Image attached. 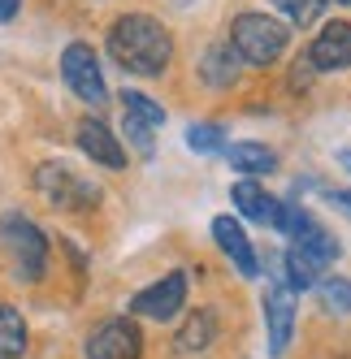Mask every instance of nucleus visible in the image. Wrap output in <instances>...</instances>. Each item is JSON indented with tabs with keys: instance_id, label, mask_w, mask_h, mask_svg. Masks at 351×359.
<instances>
[{
	"instance_id": "obj_1",
	"label": "nucleus",
	"mask_w": 351,
	"mask_h": 359,
	"mask_svg": "<svg viewBox=\"0 0 351 359\" xmlns=\"http://www.w3.org/2000/svg\"><path fill=\"white\" fill-rule=\"evenodd\" d=\"M109 57L126 74L157 79V74L169 65V57H173V39H169V31L157 18L126 13V18H117L113 31H109Z\"/></svg>"
},
{
	"instance_id": "obj_2",
	"label": "nucleus",
	"mask_w": 351,
	"mask_h": 359,
	"mask_svg": "<svg viewBox=\"0 0 351 359\" xmlns=\"http://www.w3.org/2000/svg\"><path fill=\"white\" fill-rule=\"evenodd\" d=\"M0 251L9 255L18 281H39L44 269H48V238H44V229L31 217H22V212L0 217Z\"/></svg>"
},
{
	"instance_id": "obj_3",
	"label": "nucleus",
	"mask_w": 351,
	"mask_h": 359,
	"mask_svg": "<svg viewBox=\"0 0 351 359\" xmlns=\"http://www.w3.org/2000/svg\"><path fill=\"white\" fill-rule=\"evenodd\" d=\"M286 39H291V31L265 13H239L230 22V48L247 65H273L286 53Z\"/></svg>"
},
{
	"instance_id": "obj_4",
	"label": "nucleus",
	"mask_w": 351,
	"mask_h": 359,
	"mask_svg": "<svg viewBox=\"0 0 351 359\" xmlns=\"http://www.w3.org/2000/svg\"><path fill=\"white\" fill-rule=\"evenodd\" d=\"M35 191L53 203V208H65V212H79V208H95L100 191L87 182V177H79L69 165L61 161H48L35 169Z\"/></svg>"
},
{
	"instance_id": "obj_5",
	"label": "nucleus",
	"mask_w": 351,
	"mask_h": 359,
	"mask_svg": "<svg viewBox=\"0 0 351 359\" xmlns=\"http://www.w3.org/2000/svg\"><path fill=\"white\" fill-rule=\"evenodd\" d=\"M61 79L91 109H100L109 100V87H105V74H100V61L91 53V43H69L65 48V53H61Z\"/></svg>"
},
{
	"instance_id": "obj_6",
	"label": "nucleus",
	"mask_w": 351,
	"mask_h": 359,
	"mask_svg": "<svg viewBox=\"0 0 351 359\" xmlns=\"http://www.w3.org/2000/svg\"><path fill=\"white\" fill-rule=\"evenodd\" d=\"M87 359H139L143 333L135 320H105L87 333Z\"/></svg>"
},
{
	"instance_id": "obj_7",
	"label": "nucleus",
	"mask_w": 351,
	"mask_h": 359,
	"mask_svg": "<svg viewBox=\"0 0 351 359\" xmlns=\"http://www.w3.org/2000/svg\"><path fill=\"white\" fill-rule=\"evenodd\" d=\"M131 307L139 316L147 320H169V316H178L183 307H187V273H165L161 281H152L147 290H139L131 299Z\"/></svg>"
},
{
	"instance_id": "obj_8",
	"label": "nucleus",
	"mask_w": 351,
	"mask_h": 359,
	"mask_svg": "<svg viewBox=\"0 0 351 359\" xmlns=\"http://www.w3.org/2000/svg\"><path fill=\"white\" fill-rule=\"evenodd\" d=\"M260 307H265V325H269V355L282 359L286 346H291V333H295V299H291V290L278 286V281H269Z\"/></svg>"
},
{
	"instance_id": "obj_9",
	"label": "nucleus",
	"mask_w": 351,
	"mask_h": 359,
	"mask_svg": "<svg viewBox=\"0 0 351 359\" xmlns=\"http://www.w3.org/2000/svg\"><path fill=\"white\" fill-rule=\"evenodd\" d=\"M308 65L330 74V69H351V22H330L308 48Z\"/></svg>"
},
{
	"instance_id": "obj_10",
	"label": "nucleus",
	"mask_w": 351,
	"mask_h": 359,
	"mask_svg": "<svg viewBox=\"0 0 351 359\" xmlns=\"http://www.w3.org/2000/svg\"><path fill=\"white\" fill-rule=\"evenodd\" d=\"M79 147H83V156L95 161V165H105V169H126V147H121V139L109 130L105 121H79Z\"/></svg>"
},
{
	"instance_id": "obj_11",
	"label": "nucleus",
	"mask_w": 351,
	"mask_h": 359,
	"mask_svg": "<svg viewBox=\"0 0 351 359\" xmlns=\"http://www.w3.org/2000/svg\"><path fill=\"white\" fill-rule=\"evenodd\" d=\"M213 238H217V247L230 255V264L239 269V277H260V260H256V247L247 243V234H243V225L234 221V217H217L213 221Z\"/></svg>"
},
{
	"instance_id": "obj_12",
	"label": "nucleus",
	"mask_w": 351,
	"mask_h": 359,
	"mask_svg": "<svg viewBox=\"0 0 351 359\" xmlns=\"http://www.w3.org/2000/svg\"><path fill=\"white\" fill-rule=\"evenodd\" d=\"M230 199L239 203V212H243L247 221H256V225H278V217H282V199H278V195H269L260 182H252V177L234 182Z\"/></svg>"
},
{
	"instance_id": "obj_13",
	"label": "nucleus",
	"mask_w": 351,
	"mask_h": 359,
	"mask_svg": "<svg viewBox=\"0 0 351 359\" xmlns=\"http://www.w3.org/2000/svg\"><path fill=\"white\" fill-rule=\"evenodd\" d=\"M282 277H278V286L282 290H317V281H321V264L312 260V255H304L299 247H286V255H282Z\"/></svg>"
},
{
	"instance_id": "obj_14",
	"label": "nucleus",
	"mask_w": 351,
	"mask_h": 359,
	"mask_svg": "<svg viewBox=\"0 0 351 359\" xmlns=\"http://www.w3.org/2000/svg\"><path fill=\"white\" fill-rule=\"evenodd\" d=\"M225 161H230V169L256 177V173H273V169H278V151L265 147V143H230V147H225Z\"/></svg>"
},
{
	"instance_id": "obj_15",
	"label": "nucleus",
	"mask_w": 351,
	"mask_h": 359,
	"mask_svg": "<svg viewBox=\"0 0 351 359\" xmlns=\"http://www.w3.org/2000/svg\"><path fill=\"white\" fill-rule=\"evenodd\" d=\"M199 79H204L208 87H234L239 79V53L230 43H213L204 53V65H199Z\"/></svg>"
},
{
	"instance_id": "obj_16",
	"label": "nucleus",
	"mask_w": 351,
	"mask_h": 359,
	"mask_svg": "<svg viewBox=\"0 0 351 359\" xmlns=\"http://www.w3.org/2000/svg\"><path fill=\"white\" fill-rule=\"evenodd\" d=\"M27 355V320L13 303H0V359H22Z\"/></svg>"
},
{
	"instance_id": "obj_17",
	"label": "nucleus",
	"mask_w": 351,
	"mask_h": 359,
	"mask_svg": "<svg viewBox=\"0 0 351 359\" xmlns=\"http://www.w3.org/2000/svg\"><path fill=\"white\" fill-rule=\"evenodd\" d=\"M217 338V316L208 312V307H199V312L178 329V351L183 355H195V351H208Z\"/></svg>"
},
{
	"instance_id": "obj_18",
	"label": "nucleus",
	"mask_w": 351,
	"mask_h": 359,
	"mask_svg": "<svg viewBox=\"0 0 351 359\" xmlns=\"http://www.w3.org/2000/svg\"><path fill=\"white\" fill-rule=\"evenodd\" d=\"M121 117H135L143 126H152V130L165 126V109L157 104L152 95H143V91H121Z\"/></svg>"
},
{
	"instance_id": "obj_19",
	"label": "nucleus",
	"mask_w": 351,
	"mask_h": 359,
	"mask_svg": "<svg viewBox=\"0 0 351 359\" xmlns=\"http://www.w3.org/2000/svg\"><path fill=\"white\" fill-rule=\"evenodd\" d=\"M187 147L199 151V156H213V151H225V130L217 121H195L187 130Z\"/></svg>"
},
{
	"instance_id": "obj_20",
	"label": "nucleus",
	"mask_w": 351,
	"mask_h": 359,
	"mask_svg": "<svg viewBox=\"0 0 351 359\" xmlns=\"http://www.w3.org/2000/svg\"><path fill=\"white\" fill-rule=\"evenodd\" d=\"M317 294H321L325 312H338V316L351 312V281L347 277H325V281H317Z\"/></svg>"
},
{
	"instance_id": "obj_21",
	"label": "nucleus",
	"mask_w": 351,
	"mask_h": 359,
	"mask_svg": "<svg viewBox=\"0 0 351 359\" xmlns=\"http://www.w3.org/2000/svg\"><path fill=\"white\" fill-rule=\"evenodd\" d=\"M330 0H273V9H278L291 27H312V22L325 13Z\"/></svg>"
},
{
	"instance_id": "obj_22",
	"label": "nucleus",
	"mask_w": 351,
	"mask_h": 359,
	"mask_svg": "<svg viewBox=\"0 0 351 359\" xmlns=\"http://www.w3.org/2000/svg\"><path fill=\"white\" fill-rule=\"evenodd\" d=\"M126 139L135 143V151H139V156H152V126H143V121L126 117Z\"/></svg>"
},
{
	"instance_id": "obj_23",
	"label": "nucleus",
	"mask_w": 351,
	"mask_h": 359,
	"mask_svg": "<svg viewBox=\"0 0 351 359\" xmlns=\"http://www.w3.org/2000/svg\"><path fill=\"white\" fill-rule=\"evenodd\" d=\"M22 9V0H0V22H13Z\"/></svg>"
},
{
	"instance_id": "obj_24",
	"label": "nucleus",
	"mask_w": 351,
	"mask_h": 359,
	"mask_svg": "<svg viewBox=\"0 0 351 359\" xmlns=\"http://www.w3.org/2000/svg\"><path fill=\"white\" fill-rule=\"evenodd\" d=\"M338 165H343V169L351 173V147H343V151H338Z\"/></svg>"
},
{
	"instance_id": "obj_25",
	"label": "nucleus",
	"mask_w": 351,
	"mask_h": 359,
	"mask_svg": "<svg viewBox=\"0 0 351 359\" xmlns=\"http://www.w3.org/2000/svg\"><path fill=\"white\" fill-rule=\"evenodd\" d=\"M334 199H338V203H343V208H347V212H351V191H338V195H334Z\"/></svg>"
},
{
	"instance_id": "obj_26",
	"label": "nucleus",
	"mask_w": 351,
	"mask_h": 359,
	"mask_svg": "<svg viewBox=\"0 0 351 359\" xmlns=\"http://www.w3.org/2000/svg\"><path fill=\"white\" fill-rule=\"evenodd\" d=\"M338 5H351V0H338Z\"/></svg>"
}]
</instances>
